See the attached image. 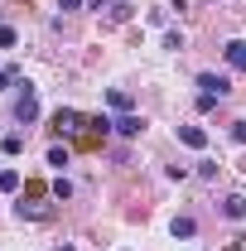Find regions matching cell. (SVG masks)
I'll list each match as a JSON object with an SVG mask.
<instances>
[{"instance_id": "11", "label": "cell", "mask_w": 246, "mask_h": 251, "mask_svg": "<svg viewBox=\"0 0 246 251\" xmlns=\"http://www.w3.org/2000/svg\"><path fill=\"white\" fill-rule=\"evenodd\" d=\"M20 188V174L15 169H0V193H15Z\"/></svg>"}, {"instance_id": "14", "label": "cell", "mask_w": 246, "mask_h": 251, "mask_svg": "<svg viewBox=\"0 0 246 251\" xmlns=\"http://www.w3.org/2000/svg\"><path fill=\"white\" fill-rule=\"evenodd\" d=\"M49 164H53V169H63V164H68V150H63V145H53V150H49Z\"/></svg>"}, {"instance_id": "12", "label": "cell", "mask_w": 246, "mask_h": 251, "mask_svg": "<svg viewBox=\"0 0 246 251\" xmlns=\"http://www.w3.org/2000/svg\"><path fill=\"white\" fill-rule=\"evenodd\" d=\"M0 150H5V155H20V150H25V140H20V135H5V140H0Z\"/></svg>"}, {"instance_id": "5", "label": "cell", "mask_w": 246, "mask_h": 251, "mask_svg": "<svg viewBox=\"0 0 246 251\" xmlns=\"http://www.w3.org/2000/svg\"><path fill=\"white\" fill-rule=\"evenodd\" d=\"M222 53H227V63H232L237 73H246V39H232V44H227Z\"/></svg>"}, {"instance_id": "15", "label": "cell", "mask_w": 246, "mask_h": 251, "mask_svg": "<svg viewBox=\"0 0 246 251\" xmlns=\"http://www.w3.org/2000/svg\"><path fill=\"white\" fill-rule=\"evenodd\" d=\"M53 198H58V203H63V198H73V184H68V179H58V184H53Z\"/></svg>"}, {"instance_id": "19", "label": "cell", "mask_w": 246, "mask_h": 251, "mask_svg": "<svg viewBox=\"0 0 246 251\" xmlns=\"http://www.w3.org/2000/svg\"><path fill=\"white\" fill-rule=\"evenodd\" d=\"M184 5H188V0H174V10H184Z\"/></svg>"}, {"instance_id": "4", "label": "cell", "mask_w": 246, "mask_h": 251, "mask_svg": "<svg viewBox=\"0 0 246 251\" xmlns=\"http://www.w3.org/2000/svg\"><path fill=\"white\" fill-rule=\"evenodd\" d=\"M222 213L232 222H242L246 218V193H227V198H222Z\"/></svg>"}, {"instance_id": "2", "label": "cell", "mask_w": 246, "mask_h": 251, "mask_svg": "<svg viewBox=\"0 0 246 251\" xmlns=\"http://www.w3.org/2000/svg\"><path fill=\"white\" fill-rule=\"evenodd\" d=\"M198 87H203L208 97H217V101H222V97L232 92V82H227L222 73H198Z\"/></svg>"}, {"instance_id": "9", "label": "cell", "mask_w": 246, "mask_h": 251, "mask_svg": "<svg viewBox=\"0 0 246 251\" xmlns=\"http://www.w3.org/2000/svg\"><path fill=\"white\" fill-rule=\"evenodd\" d=\"M193 232H198V222H193V218H174V237H184V242H188Z\"/></svg>"}, {"instance_id": "7", "label": "cell", "mask_w": 246, "mask_h": 251, "mask_svg": "<svg viewBox=\"0 0 246 251\" xmlns=\"http://www.w3.org/2000/svg\"><path fill=\"white\" fill-rule=\"evenodd\" d=\"M116 130H121V135H140V130H145V121H140V116H130V111H121Z\"/></svg>"}, {"instance_id": "17", "label": "cell", "mask_w": 246, "mask_h": 251, "mask_svg": "<svg viewBox=\"0 0 246 251\" xmlns=\"http://www.w3.org/2000/svg\"><path fill=\"white\" fill-rule=\"evenodd\" d=\"M232 140H237V145H246V121H232Z\"/></svg>"}, {"instance_id": "1", "label": "cell", "mask_w": 246, "mask_h": 251, "mask_svg": "<svg viewBox=\"0 0 246 251\" xmlns=\"http://www.w3.org/2000/svg\"><path fill=\"white\" fill-rule=\"evenodd\" d=\"M15 121H39V92H34L29 82H20V97H15Z\"/></svg>"}, {"instance_id": "8", "label": "cell", "mask_w": 246, "mask_h": 251, "mask_svg": "<svg viewBox=\"0 0 246 251\" xmlns=\"http://www.w3.org/2000/svg\"><path fill=\"white\" fill-rule=\"evenodd\" d=\"M15 213H20V218H49V208H44V203H25V198L15 203Z\"/></svg>"}, {"instance_id": "6", "label": "cell", "mask_w": 246, "mask_h": 251, "mask_svg": "<svg viewBox=\"0 0 246 251\" xmlns=\"http://www.w3.org/2000/svg\"><path fill=\"white\" fill-rule=\"evenodd\" d=\"M179 140H184L188 150H203V145H208V130H198V126H179Z\"/></svg>"}, {"instance_id": "10", "label": "cell", "mask_w": 246, "mask_h": 251, "mask_svg": "<svg viewBox=\"0 0 246 251\" xmlns=\"http://www.w3.org/2000/svg\"><path fill=\"white\" fill-rule=\"evenodd\" d=\"M10 82H20V68H15V63H0V92H5Z\"/></svg>"}, {"instance_id": "16", "label": "cell", "mask_w": 246, "mask_h": 251, "mask_svg": "<svg viewBox=\"0 0 246 251\" xmlns=\"http://www.w3.org/2000/svg\"><path fill=\"white\" fill-rule=\"evenodd\" d=\"M0 49H15V29L10 25H0Z\"/></svg>"}, {"instance_id": "20", "label": "cell", "mask_w": 246, "mask_h": 251, "mask_svg": "<svg viewBox=\"0 0 246 251\" xmlns=\"http://www.w3.org/2000/svg\"><path fill=\"white\" fill-rule=\"evenodd\" d=\"M58 251H73V247H58Z\"/></svg>"}, {"instance_id": "3", "label": "cell", "mask_w": 246, "mask_h": 251, "mask_svg": "<svg viewBox=\"0 0 246 251\" xmlns=\"http://www.w3.org/2000/svg\"><path fill=\"white\" fill-rule=\"evenodd\" d=\"M77 126H82V116H77V111H73V106H63L58 116H53V130H58V135H73V130H77Z\"/></svg>"}, {"instance_id": "13", "label": "cell", "mask_w": 246, "mask_h": 251, "mask_svg": "<svg viewBox=\"0 0 246 251\" xmlns=\"http://www.w3.org/2000/svg\"><path fill=\"white\" fill-rule=\"evenodd\" d=\"M106 101H111V111H130V97H125V92H111Z\"/></svg>"}, {"instance_id": "18", "label": "cell", "mask_w": 246, "mask_h": 251, "mask_svg": "<svg viewBox=\"0 0 246 251\" xmlns=\"http://www.w3.org/2000/svg\"><path fill=\"white\" fill-rule=\"evenodd\" d=\"M77 5H82V0H58V10H77Z\"/></svg>"}]
</instances>
